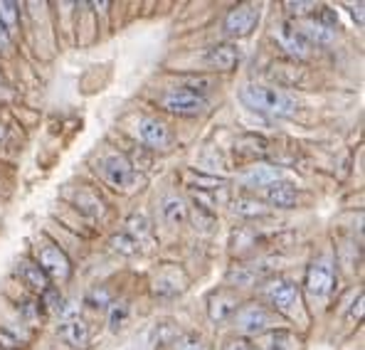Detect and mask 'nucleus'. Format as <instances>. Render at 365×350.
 <instances>
[{
    "label": "nucleus",
    "mask_w": 365,
    "mask_h": 350,
    "mask_svg": "<svg viewBox=\"0 0 365 350\" xmlns=\"http://www.w3.org/2000/svg\"><path fill=\"white\" fill-rule=\"evenodd\" d=\"M240 101L247 109L272 118H292L299 114V101L289 91L262 87V84H245L240 89Z\"/></svg>",
    "instance_id": "1"
},
{
    "label": "nucleus",
    "mask_w": 365,
    "mask_h": 350,
    "mask_svg": "<svg viewBox=\"0 0 365 350\" xmlns=\"http://www.w3.org/2000/svg\"><path fill=\"white\" fill-rule=\"evenodd\" d=\"M235 319V331L242 333V336H250V338H259L264 333L274 331L279 328V314H274L272 309L262 304H245L237 309V314L232 316Z\"/></svg>",
    "instance_id": "2"
},
{
    "label": "nucleus",
    "mask_w": 365,
    "mask_h": 350,
    "mask_svg": "<svg viewBox=\"0 0 365 350\" xmlns=\"http://www.w3.org/2000/svg\"><path fill=\"white\" fill-rule=\"evenodd\" d=\"M259 294L267 304L274 306V314H284V316H292L299 309V301H302L299 287L292 279H284V277L262 279Z\"/></svg>",
    "instance_id": "3"
},
{
    "label": "nucleus",
    "mask_w": 365,
    "mask_h": 350,
    "mask_svg": "<svg viewBox=\"0 0 365 350\" xmlns=\"http://www.w3.org/2000/svg\"><path fill=\"white\" fill-rule=\"evenodd\" d=\"M294 28L302 32V37L306 42H309L311 47L314 45H331V42L338 37V15L336 10L331 8H321L316 10L314 15H309V18H304L302 23H294Z\"/></svg>",
    "instance_id": "4"
},
{
    "label": "nucleus",
    "mask_w": 365,
    "mask_h": 350,
    "mask_svg": "<svg viewBox=\"0 0 365 350\" xmlns=\"http://www.w3.org/2000/svg\"><path fill=\"white\" fill-rule=\"evenodd\" d=\"M96 173H101V177L109 185H114L116 190H136L138 185H143V177L138 175V170H133L126 155L119 153H109L104 158H99Z\"/></svg>",
    "instance_id": "5"
},
{
    "label": "nucleus",
    "mask_w": 365,
    "mask_h": 350,
    "mask_svg": "<svg viewBox=\"0 0 365 350\" xmlns=\"http://www.w3.org/2000/svg\"><path fill=\"white\" fill-rule=\"evenodd\" d=\"M158 104L163 106L168 114L182 116V118H195L207 111V96H197L187 89H168L160 94Z\"/></svg>",
    "instance_id": "6"
},
{
    "label": "nucleus",
    "mask_w": 365,
    "mask_h": 350,
    "mask_svg": "<svg viewBox=\"0 0 365 350\" xmlns=\"http://www.w3.org/2000/svg\"><path fill=\"white\" fill-rule=\"evenodd\" d=\"M35 264L47 274V279H57V282H67L72 277V262L64 254L60 247L50 240H40L35 249Z\"/></svg>",
    "instance_id": "7"
},
{
    "label": "nucleus",
    "mask_w": 365,
    "mask_h": 350,
    "mask_svg": "<svg viewBox=\"0 0 365 350\" xmlns=\"http://www.w3.org/2000/svg\"><path fill=\"white\" fill-rule=\"evenodd\" d=\"M304 289L314 301L329 299L331 292L336 289V267L329 259H319L306 269Z\"/></svg>",
    "instance_id": "8"
},
{
    "label": "nucleus",
    "mask_w": 365,
    "mask_h": 350,
    "mask_svg": "<svg viewBox=\"0 0 365 350\" xmlns=\"http://www.w3.org/2000/svg\"><path fill=\"white\" fill-rule=\"evenodd\" d=\"M259 25V5L240 3L227 10L222 20V32L227 37H247Z\"/></svg>",
    "instance_id": "9"
},
{
    "label": "nucleus",
    "mask_w": 365,
    "mask_h": 350,
    "mask_svg": "<svg viewBox=\"0 0 365 350\" xmlns=\"http://www.w3.org/2000/svg\"><path fill=\"white\" fill-rule=\"evenodd\" d=\"M136 136L138 141L143 143L146 148L151 150H168L173 146V133H170V128L165 126L163 121H158V118L153 116H141L136 123Z\"/></svg>",
    "instance_id": "10"
},
{
    "label": "nucleus",
    "mask_w": 365,
    "mask_h": 350,
    "mask_svg": "<svg viewBox=\"0 0 365 350\" xmlns=\"http://www.w3.org/2000/svg\"><path fill=\"white\" fill-rule=\"evenodd\" d=\"M272 37L277 42L279 50H284L292 59H309L311 57V45L302 37V32L294 28V23H279L274 25Z\"/></svg>",
    "instance_id": "11"
},
{
    "label": "nucleus",
    "mask_w": 365,
    "mask_h": 350,
    "mask_svg": "<svg viewBox=\"0 0 365 350\" xmlns=\"http://www.w3.org/2000/svg\"><path fill=\"white\" fill-rule=\"evenodd\" d=\"M151 289L155 296H160V299H173V296H178L187 289V277L180 267L165 264V267L153 277Z\"/></svg>",
    "instance_id": "12"
},
{
    "label": "nucleus",
    "mask_w": 365,
    "mask_h": 350,
    "mask_svg": "<svg viewBox=\"0 0 365 350\" xmlns=\"http://www.w3.org/2000/svg\"><path fill=\"white\" fill-rule=\"evenodd\" d=\"M240 296L232 289H215L207 294V316L215 323H222L227 319H232L240 309Z\"/></svg>",
    "instance_id": "13"
},
{
    "label": "nucleus",
    "mask_w": 365,
    "mask_h": 350,
    "mask_svg": "<svg viewBox=\"0 0 365 350\" xmlns=\"http://www.w3.org/2000/svg\"><path fill=\"white\" fill-rule=\"evenodd\" d=\"M202 59H205V64L215 69V72H232L240 64V59H242V52L235 45H230V42H220V45H212Z\"/></svg>",
    "instance_id": "14"
},
{
    "label": "nucleus",
    "mask_w": 365,
    "mask_h": 350,
    "mask_svg": "<svg viewBox=\"0 0 365 350\" xmlns=\"http://www.w3.org/2000/svg\"><path fill=\"white\" fill-rule=\"evenodd\" d=\"M257 350H304V338L287 328H274L257 338Z\"/></svg>",
    "instance_id": "15"
},
{
    "label": "nucleus",
    "mask_w": 365,
    "mask_h": 350,
    "mask_svg": "<svg viewBox=\"0 0 365 350\" xmlns=\"http://www.w3.org/2000/svg\"><path fill=\"white\" fill-rule=\"evenodd\" d=\"M57 336H60L62 341L74 350H87L89 343H91V331L82 319L62 321L60 328H57Z\"/></svg>",
    "instance_id": "16"
},
{
    "label": "nucleus",
    "mask_w": 365,
    "mask_h": 350,
    "mask_svg": "<svg viewBox=\"0 0 365 350\" xmlns=\"http://www.w3.org/2000/svg\"><path fill=\"white\" fill-rule=\"evenodd\" d=\"M264 197L267 202L272 205V207H279V210H292L299 205V187L292 185V182L287 180H279L269 185L264 190Z\"/></svg>",
    "instance_id": "17"
},
{
    "label": "nucleus",
    "mask_w": 365,
    "mask_h": 350,
    "mask_svg": "<svg viewBox=\"0 0 365 350\" xmlns=\"http://www.w3.org/2000/svg\"><path fill=\"white\" fill-rule=\"evenodd\" d=\"M240 180H242V185L250 187V190H257V187L267 190L274 182L284 180V173H282V168H274V165H257V168L247 170Z\"/></svg>",
    "instance_id": "18"
},
{
    "label": "nucleus",
    "mask_w": 365,
    "mask_h": 350,
    "mask_svg": "<svg viewBox=\"0 0 365 350\" xmlns=\"http://www.w3.org/2000/svg\"><path fill=\"white\" fill-rule=\"evenodd\" d=\"M18 274H20V279H23L25 287H28L30 292H35V294H42L47 287H50V279H47V274L42 272V269L37 267L32 259H20Z\"/></svg>",
    "instance_id": "19"
},
{
    "label": "nucleus",
    "mask_w": 365,
    "mask_h": 350,
    "mask_svg": "<svg viewBox=\"0 0 365 350\" xmlns=\"http://www.w3.org/2000/svg\"><path fill=\"white\" fill-rule=\"evenodd\" d=\"M160 215L168 225H182L187 220V205L182 197L178 195H165L163 202H160Z\"/></svg>",
    "instance_id": "20"
},
{
    "label": "nucleus",
    "mask_w": 365,
    "mask_h": 350,
    "mask_svg": "<svg viewBox=\"0 0 365 350\" xmlns=\"http://www.w3.org/2000/svg\"><path fill=\"white\" fill-rule=\"evenodd\" d=\"M126 235L131 237V240L136 242L138 247H141L143 242L153 240V225H151V220H148L146 215L133 212L131 217L126 220Z\"/></svg>",
    "instance_id": "21"
},
{
    "label": "nucleus",
    "mask_w": 365,
    "mask_h": 350,
    "mask_svg": "<svg viewBox=\"0 0 365 350\" xmlns=\"http://www.w3.org/2000/svg\"><path fill=\"white\" fill-rule=\"evenodd\" d=\"M74 205H77L79 212L89 215V217H99V215H104V200H101L99 195H94L91 190H87V187H79L77 197H74Z\"/></svg>",
    "instance_id": "22"
},
{
    "label": "nucleus",
    "mask_w": 365,
    "mask_h": 350,
    "mask_svg": "<svg viewBox=\"0 0 365 350\" xmlns=\"http://www.w3.org/2000/svg\"><path fill=\"white\" fill-rule=\"evenodd\" d=\"M262 277H264L262 269H252L247 264H235L227 272V282L235 284V287H252V284L262 282Z\"/></svg>",
    "instance_id": "23"
},
{
    "label": "nucleus",
    "mask_w": 365,
    "mask_h": 350,
    "mask_svg": "<svg viewBox=\"0 0 365 350\" xmlns=\"http://www.w3.org/2000/svg\"><path fill=\"white\" fill-rule=\"evenodd\" d=\"M235 215H237V217H245V220H255V217H264L267 210L257 197L242 195L235 200Z\"/></svg>",
    "instance_id": "24"
},
{
    "label": "nucleus",
    "mask_w": 365,
    "mask_h": 350,
    "mask_svg": "<svg viewBox=\"0 0 365 350\" xmlns=\"http://www.w3.org/2000/svg\"><path fill=\"white\" fill-rule=\"evenodd\" d=\"M0 25L8 35H13L20 25V5L13 0H0Z\"/></svg>",
    "instance_id": "25"
},
{
    "label": "nucleus",
    "mask_w": 365,
    "mask_h": 350,
    "mask_svg": "<svg viewBox=\"0 0 365 350\" xmlns=\"http://www.w3.org/2000/svg\"><path fill=\"white\" fill-rule=\"evenodd\" d=\"M106 311H109V331L119 333L121 328L128 323V316H131L128 304H126V301H111V306Z\"/></svg>",
    "instance_id": "26"
},
{
    "label": "nucleus",
    "mask_w": 365,
    "mask_h": 350,
    "mask_svg": "<svg viewBox=\"0 0 365 350\" xmlns=\"http://www.w3.org/2000/svg\"><path fill=\"white\" fill-rule=\"evenodd\" d=\"M40 306H42V311H50V314L60 316L64 309V296L60 294V289L47 287L45 292L40 294Z\"/></svg>",
    "instance_id": "27"
},
{
    "label": "nucleus",
    "mask_w": 365,
    "mask_h": 350,
    "mask_svg": "<svg viewBox=\"0 0 365 350\" xmlns=\"http://www.w3.org/2000/svg\"><path fill=\"white\" fill-rule=\"evenodd\" d=\"M175 338H178V331H175V326L173 323H155V328H153V333H151V341H153V346L155 348H160V346H170V343H175Z\"/></svg>",
    "instance_id": "28"
},
{
    "label": "nucleus",
    "mask_w": 365,
    "mask_h": 350,
    "mask_svg": "<svg viewBox=\"0 0 365 350\" xmlns=\"http://www.w3.org/2000/svg\"><path fill=\"white\" fill-rule=\"evenodd\" d=\"M215 87H217V82H215L212 77H202V74H197V77H185V79H182L180 89H187V91H192V94H197V96H205L207 91H212Z\"/></svg>",
    "instance_id": "29"
},
{
    "label": "nucleus",
    "mask_w": 365,
    "mask_h": 350,
    "mask_svg": "<svg viewBox=\"0 0 365 350\" xmlns=\"http://www.w3.org/2000/svg\"><path fill=\"white\" fill-rule=\"evenodd\" d=\"M111 301H114V296L106 287H91L84 296V304L91 306V309H109Z\"/></svg>",
    "instance_id": "30"
},
{
    "label": "nucleus",
    "mask_w": 365,
    "mask_h": 350,
    "mask_svg": "<svg viewBox=\"0 0 365 350\" xmlns=\"http://www.w3.org/2000/svg\"><path fill=\"white\" fill-rule=\"evenodd\" d=\"M267 146L269 143L264 141V138H259V136H242L237 141V150L240 153H247V155H267Z\"/></svg>",
    "instance_id": "31"
},
{
    "label": "nucleus",
    "mask_w": 365,
    "mask_h": 350,
    "mask_svg": "<svg viewBox=\"0 0 365 350\" xmlns=\"http://www.w3.org/2000/svg\"><path fill=\"white\" fill-rule=\"evenodd\" d=\"M109 247L116 252V254H123V257H133V254H138V249H141V247H138L136 242H133L126 232L111 237V240H109Z\"/></svg>",
    "instance_id": "32"
},
{
    "label": "nucleus",
    "mask_w": 365,
    "mask_h": 350,
    "mask_svg": "<svg viewBox=\"0 0 365 350\" xmlns=\"http://www.w3.org/2000/svg\"><path fill=\"white\" fill-rule=\"evenodd\" d=\"M20 316H23L25 323H30V326H37V323L42 321V306L37 299H30V301H23V306H20Z\"/></svg>",
    "instance_id": "33"
},
{
    "label": "nucleus",
    "mask_w": 365,
    "mask_h": 350,
    "mask_svg": "<svg viewBox=\"0 0 365 350\" xmlns=\"http://www.w3.org/2000/svg\"><path fill=\"white\" fill-rule=\"evenodd\" d=\"M284 8H287V13L292 15V18H309V15H314L316 10H319V5H316V3H304V0H299V3L289 0V3H284Z\"/></svg>",
    "instance_id": "34"
},
{
    "label": "nucleus",
    "mask_w": 365,
    "mask_h": 350,
    "mask_svg": "<svg viewBox=\"0 0 365 350\" xmlns=\"http://www.w3.org/2000/svg\"><path fill=\"white\" fill-rule=\"evenodd\" d=\"M175 350H205L202 346V338L197 333H185V336H178L175 338Z\"/></svg>",
    "instance_id": "35"
},
{
    "label": "nucleus",
    "mask_w": 365,
    "mask_h": 350,
    "mask_svg": "<svg viewBox=\"0 0 365 350\" xmlns=\"http://www.w3.org/2000/svg\"><path fill=\"white\" fill-rule=\"evenodd\" d=\"M18 348H23V341L15 333H10L8 328H0V350H18Z\"/></svg>",
    "instance_id": "36"
},
{
    "label": "nucleus",
    "mask_w": 365,
    "mask_h": 350,
    "mask_svg": "<svg viewBox=\"0 0 365 350\" xmlns=\"http://www.w3.org/2000/svg\"><path fill=\"white\" fill-rule=\"evenodd\" d=\"M225 350H257V346H252L250 341H245V338H237V341H230Z\"/></svg>",
    "instance_id": "37"
},
{
    "label": "nucleus",
    "mask_w": 365,
    "mask_h": 350,
    "mask_svg": "<svg viewBox=\"0 0 365 350\" xmlns=\"http://www.w3.org/2000/svg\"><path fill=\"white\" fill-rule=\"evenodd\" d=\"M10 50V35L5 32V28L0 25V52H8Z\"/></svg>",
    "instance_id": "38"
},
{
    "label": "nucleus",
    "mask_w": 365,
    "mask_h": 350,
    "mask_svg": "<svg viewBox=\"0 0 365 350\" xmlns=\"http://www.w3.org/2000/svg\"><path fill=\"white\" fill-rule=\"evenodd\" d=\"M351 13H353V18L358 20V25H363V3L351 5Z\"/></svg>",
    "instance_id": "39"
},
{
    "label": "nucleus",
    "mask_w": 365,
    "mask_h": 350,
    "mask_svg": "<svg viewBox=\"0 0 365 350\" xmlns=\"http://www.w3.org/2000/svg\"><path fill=\"white\" fill-rule=\"evenodd\" d=\"M3 138H5V128L0 126V141H3Z\"/></svg>",
    "instance_id": "40"
},
{
    "label": "nucleus",
    "mask_w": 365,
    "mask_h": 350,
    "mask_svg": "<svg viewBox=\"0 0 365 350\" xmlns=\"http://www.w3.org/2000/svg\"><path fill=\"white\" fill-rule=\"evenodd\" d=\"M0 87H3V77H0Z\"/></svg>",
    "instance_id": "41"
}]
</instances>
